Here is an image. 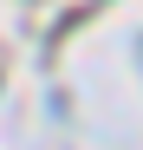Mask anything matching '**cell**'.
<instances>
[]
</instances>
